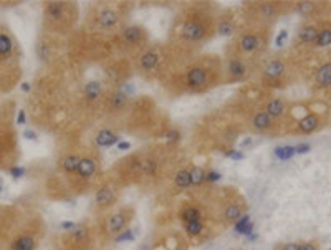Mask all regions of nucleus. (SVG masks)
Instances as JSON below:
<instances>
[{"instance_id":"obj_9","label":"nucleus","mask_w":331,"mask_h":250,"mask_svg":"<svg viewBox=\"0 0 331 250\" xmlns=\"http://www.w3.org/2000/svg\"><path fill=\"white\" fill-rule=\"evenodd\" d=\"M247 65L240 60V58H229L227 62V73L233 78V80H242L247 75Z\"/></svg>"},{"instance_id":"obj_15","label":"nucleus","mask_w":331,"mask_h":250,"mask_svg":"<svg viewBox=\"0 0 331 250\" xmlns=\"http://www.w3.org/2000/svg\"><path fill=\"white\" fill-rule=\"evenodd\" d=\"M239 45H240V50L244 51V53H252V51L259 48L260 39L255 33H245V35H242Z\"/></svg>"},{"instance_id":"obj_3","label":"nucleus","mask_w":331,"mask_h":250,"mask_svg":"<svg viewBox=\"0 0 331 250\" xmlns=\"http://www.w3.org/2000/svg\"><path fill=\"white\" fill-rule=\"evenodd\" d=\"M187 86L192 90H201L209 83V71L204 67H192L186 75Z\"/></svg>"},{"instance_id":"obj_30","label":"nucleus","mask_w":331,"mask_h":250,"mask_svg":"<svg viewBox=\"0 0 331 250\" xmlns=\"http://www.w3.org/2000/svg\"><path fill=\"white\" fill-rule=\"evenodd\" d=\"M13 50V42L7 33H0V56H9Z\"/></svg>"},{"instance_id":"obj_16","label":"nucleus","mask_w":331,"mask_h":250,"mask_svg":"<svg viewBox=\"0 0 331 250\" xmlns=\"http://www.w3.org/2000/svg\"><path fill=\"white\" fill-rule=\"evenodd\" d=\"M265 76H267L268 80H277V78H280L283 73H285V63L280 62V60H274V62H270L267 67H265Z\"/></svg>"},{"instance_id":"obj_11","label":"nucleus","mask_w":331,"mask_h":250,"mask_svg":"<svg viewBox=\"0 0 331 250\" xmlns=\"http://www.w3.org/2000/svg\"><path fill=\"white\" fill-rule=\"evenodd\" d=\"M36 248V239L30 234H22L12 242V250H35Z\"/></svg>"},{"instance_id":"obj_8","label":"nucleus","mask_w":331,"mask_h":250,"mask_svg":"<svg viewBox=\"0 0 331 250\" xmlns=\"http://www.w3.org/2000/svg\"><path fill=\"white\" fill-rule=\"evenodd\" d=\"M118 22H120V17H118V12L113 10V9H103L98 15V24L101 28H105V30H111L118 25Z\"/></svg>"},{"instance_id":"obj_31","label":"nucleus","mask_w":331,"mask_h":250,"mask_svg":"<svg viewBox=\"0 0 331 250\" xmlns=\"http://www.w3.org/2000/svg\"><path fill=\"white\" fill-rule=\"evenodd\" d=\"M136 240V232L132 229H124L118 235H114V244H124V242H134Z\"/></svg>"},{"instance_id":"obj_13","label":"nucleus","mask_w":331,"mask_h":250,"mask_svg":"<svg viewBox=\"0 0 331 250\" xmlns=\"http://www.w3.org/2000/svg\"><path fill=\"white\" fill-rule=\"evenodd\" d=\"M224 220L225 222H229V224H233V222H237V220L244 216V209H242V205L237 204V202H230V204H227L225 205V209H224Z\"/></svg>"},{"instance_id":"obj_34","label":"nucleus","mask_w":331,"mask_h":250,"mask_svg":"<svg viewBox=\"0 0 331 250\" xmlns=\"http://www.w3.org/2000/svg\"><path fill=\"white\" fill-rule=\"evenodd\" d=\"M126 101H128V94L118 91L113 94V98H111V106L113 108H123L124 105H126Z\"/></svg>"},{"instance_id":"obj_5","label":"nucleus","mask_w":331,"mask_h":250,"mask_svg":"<svg viewBox=\"0 0 331 250\" xmlns=\"http://www.w3.org/2000/svg\"><path fill=\"white\" fill-rule=\"evenodd\" d=\"M94 202L100 209H108L111 207V205L116 202V193L111 189V187H101L96 190V194H94Z\"/></svg>"},{"instance_id":"obj_44","label":"nucleus","mask_w":331,"mask_h":250,"mask_svg":"<svg viewBox=\"0 0 331 250\" xmlns=\"http://www.w3.org/2000/svg\"><path fill=\"white\" fill-rule=\"evenodd\" d=\"M22 136H24L25 139H28V141H36V139H38V136H36V133L33 129H25L24 133H22Z\"/></svg>"},{"instance_id":"obj_23","label":"nucleus","mask_w":331,"mask_h":250,"mask_svg":"<svg viewBox=\"0 0 331 250\" xmlns=\"http://www.w3.org/2000/svg\"><path fill=\"white\" fill-rule=\"evenodd\" d=\"M85 97L86 100H90V101H94V100H98L101 97V93H103V85L100 82H88L85 85Z\"/></svg>"},{"instance_id":"obj_19","label":"nucleus","mask_w":331,"mask_h":250,"mask_svg":"<svg viewBox=\"0 0 331 250\" xmlns=\"http://www.w3.org/2000/svg\"><path fill=\"white\" fill-rule=\"evenodd\" d=\"M252 126L257 129V131H267L270 126H271V118L265 113V111H259L255 113L254 118H252Z\"/></svg>"},{"instance_id":"obj_20","label":"nucleus","mask_w":331,"mask_h":250,"mask_svg":"<svg viewBox=\"0 0 331 250\" xmlns=\"http://www.w3.org/2000/svg\"><path fill=\"white\" fill-rule=\"evenodd\" d=\"M318 33H320V30L315 25H306L300 30L298 40L301 43H315L316 39H318Z\"/></svg>"},{"instance_id":"obj_41","label":"nucleus","mask_w":331,"mask_h":250,"mask_svg":"<svg viewBox=\"0 0 331 250\" xmlns=\"http://www.w3.org/2000/svg\"><path fill=\"white\" fill-rule=\"evenodd\" d=\"M311 149V144H308V143H300L295 146V154H306V152H310Z\"/></svg>"},{"instance_id":"obj_42","label":"nucleus","mask_w":331,"mask_h":250,"mask_svg":"<svg viewBox=\"0 0 331 250\" xmlns=\"http://www.w3.org/2000/svg\"><path fill=\"white\" fill-rule=\"evenodd\" d=\"M225 156L227 158H232L235 161H242V159H244V152L239 151V149H232V151H227Z\"/></svg>"},{"instance_id":"obj_7","label":"nucleus","mask_w":331,"mask_h":250,"mask_svg":"<svg viewBox=\"0 0 331 250\" xmlns=\"http://www.w3.org/2000/svg\"><path fill=\"white\" fill-rule=\"evenodd\" d=\"M121 141V136H118L116 133H113L111 129H101L100 133L94 138V143L100 148H111V146L118 144Z\"/></svg>"},{"instance_id":"obj_40","label":"nucleus","mask_w":331,"mask_h":250,"mask_svg":"<svg viewBox=\"0 0 331 250\" xmlns=\"http://www.w3.org/2000/svg\"><path fill=\"white\" fill-rule=\"evenodd\" d=\"M313 10V4L311 2H300L298 4V12L306 15V13H310Z\"/></svg>"},{"instance_id":"obj_17","label":"nucleus","mask_w":331,"mask_h":250,"mask_svg":"<svg viewBox=\"0 0 331 250\" xmlns=\"http://www.w3.org/2000/svg\"><path fill=\"white\" fill-rule=\"evenodd\" d=\"M202 212L201 209L194 207V205H187L179 212V219L182 220V224H187V222H194V220H202Z\"/></svg>"},{"instance_id":"obj_25","label":"nucleus","mask_w":331,"mask_h":250,"mask_svg":"<svg viewBox=\"0 0 331 250\" xmlns=\"http://www.w3.org/2000/svg\"><path fill=\"white\" fill-rule=\"evenodd\" d=\"M65 5L62 2H48L45 7V13L51 18V20H60L63 15Z\"/></svg>"},{"instance_id":"obj_4","label":"nucleus","mask_w":331,"mask_h":250,"mask_svg":"<svg viewBox=\"0 0 331 250\" xmlns=\"http://www.w3.org/2000/svg\"><path fill=\"white\" fill-rule=\"evenodd\" d=\"M121 39L124 43H128V45H139V43L146 40V32H144V28L139 25H129L126 28H123Z\"/></svg>"},{"instance_id":"obj_29","label":"nucleus","mask_w":331,"mask_h":250,"mask_svg":"<svg viewBox=\"0 0 331 250\" xmlns=\"http://www.w3.org/2000/svg\"><path fill=\"white\" fill-rule=\"evenodd\" d=\"M184 230H186V234L189 235V237H199L202 232H204V222L202 220H194V222H187V224H184Z\"/></svg>"},{"instance_id":"obj_50","label":"nucleus","mask_w":331,"mask_h":250,"mask_svg":"<svg viewBox=\"0 0 331 250\" xmlns=\"http://www.w3.org/2000/svg\"><path fill=\"white\" fill-rule=\"evenodd\" d=\"M20 90L24 91V93H28V91H30V83H28V82H24V83L20 85Z\"/></svg>"},{"instance_id":"obj_2","label":"nucleus","mask_w":331,"mask_h":250,"mask_svg":"<svg viewBox=\"0 0 331 250\" xmlns=\"http://www.w3.org/2000/svg\"><path fill=\"white\" fill-rule=\"evenodd\" d=\"M205 25L202 24L201 20L197 18H189L186 20V24L182 25V35L184 39L189 42H199L205 36Z\"/></svg>"},{"instance_id":"obj_28","label":"nucleus","mask_w":331,"mask_h":250,"mask_svg":"<svg viewBox=\"0 0 331 250\" xmlns=\"http://www.w3.org/2000/svg\"><path fill=\"white\" fill-rule=\"evenodd\" d=\"M274 154H275V158L280 159V161H290L293 156H295V146H290V144L278 146V148L274 149Z\"/></svg>"},{"instance_id":"obj_35","label":"nucleus","mask_w":331,"mask_h":250,"mask_svg":"<svg viewBox=\"0 0 331 250\" xmlns=\"http://www.w3.org/2000/svg\"><path fill=\"white\" fill-rule=\"evenodd\" d=\"M260 13L265 18H274L275 13H277V7L274 4H262L260 5Z\"/></svg>"},{"instance_id":"obj_24","label":"nucleus","mask_w":331,"mask_h":250,"mask_svg":"<svg viewBox=\"0 0 331 250\" xmlns=\"http://www.w3.org/2000/svg\"><path fill=\"white\" fill-rule=\"evenodd\" d=\"M235 32V24H233V20L232 18H220L219 20V24H217V33L220 36H232Z\"/></svg>"},{"instance_id":"obj_38","label":"nucleus","mask_w":331,"mask_h":250,"mask_svg":"<svg viewBox=\"0 0 331 250\" xmlns=\"http://www.w3.org/2000/svg\"><path fill=\"white\" fill-rule=\"evenodd\" d=\"M76 227H78V224L73 222V220H63V222H60V229L65 232H73Z\"/></svg>"},{"instance_id":"obj_47","label":"nucleus","mask_w":331,"mask_h":250,"mask_svg":"<svg viewBox=\"0 0 331 250\" xmlns=\"http://www.w3.org/2000/svg\"><path fill=\"white\" fill-rule=\"evenodd\" d=\"M280 250H300V244L298 242H288V244L282 245Z\"/></svg>"},{"instance_id":"obj_12","label":"nucleus","mask_w":331,"mask_h":250,"mask_svg":"<svg viewBox=\"0 0 331 250\" xmlns=\"http://www.w3.org/2000/svg\"><path fill=\"white\" fill-rule=\"evenodd\" d=\"M94 171H96V161L93 158H82L80 161V166H78V176L82 179H90L93 178Z\"/></svg>"},{"instance_id":"obj_52","label":"nucleus","mask_w":331,"mask_h":250,"mask_svg":"<svg viewBox=\"0 0 331 250\" xmlns=\"http://www.w3.org/2000/svg\"><path fill=\"white\" fill-rule=\"evenodd\" d=\"M2 193H4V184L0 182V196H2Z\"/></svg>"},{"instance_id":"obj_14","label":"nucleus","mask_w":331,"mask_h":250,"mask_svg":"<svg viewBox=\"0 0 331 250\" xmlns=\"http://www.w3.org/2000/svg\"><path fill=\"white\" fill-rule=\"evenodd\" d=\"M285 109H286V103L282 98H274L267 103V106H265V113L274 120V118H280L285 113Z\"/></svg>"},{"instance_id":"obj_26","label":"nucleus","mask_w":331,"mask_h":250,"mask_svg":"<svg viewBox=\"0 0 331 250\" xmlns=\"http://www.w3.org/2000/svg\"><path fill=\"white\" fill-rule=\"evenodd\" d=\"M190 176V186H202L205 182V169L201 166H194L192 169H189Z\"/></svg>"},{"instance_id":"obj_10","label":"nucleus","mask_w":331,"mask_h":250,"mask_svg":"<svg viewBox=\"0 0 331 250\" xmlns=\"http://www.w3.org/2000/svg\"><path fill=\"white\" fill-rule=\"evenodd\" d=\"M318 126H320V118L315 113H308L306 116H303L298 121V128H300L301 133H305V134L313 133V131L318 129Z\"/></svg>"},{"instance_id":"obj_48","label":"nucleus","mask_w":331,"mask_h":250,"mask_svg":"<svg viewBox=\"0 0 331 250\" xmlns=\"http://www.w3.org/2000/svg\"><path fill=\"white\" fill-rule=\"evenodd\" d=\"M17 124H27V114L24 109H20L17 113Z\"/></svg>"},{"instance_id":"obj_27","label":"nucleus","mask_w":331,"mask_h":250,"mask_svg":"<svg viewBox=\"0 0 331 250\" xmlns=\"http://www.w3.org/2000/svg\"><path fill=\"white\" fill-rule=\"evenodd\" d=\"M174 184H176V187L181 189V190L190 187V176H189L187 169H181V171L176 172V176H174Z\"/></svg>"},{"instance_id":"obj_33","label":"nucleus","mask_w":331,"mask_h":250,"mask_svg":"<svg viewBox=\"0 0 331 250\" xmlns=\"http://www.w3.org/2000/svg\"><path fill=\"white\" fill-rule=\"evenodd\" d=\"M315 45L320 47V48L331 45V28H323V30H320L318 39H316Z\"/></svg>"},{"instance_id":"obj_22","label":"nucleus","mask_w":331,"mask_h":250,"mask_svg":"<svg viewBox=\"0 0 331 250\" xmlns=\"http://www.w3.org/2000/svg\"><path fill=\"white\" fill-rule=\"evenodd\" d=\"M316 83L323 88L331 86V63H326L318 68V71H316Z\"/></svg>"},{"instance_id":"obj_6","label":"nucleus","mask_w":331,"mask_h":250,"mask_svg":"<svg viewBox=\"0 0 331 250\" xmlns=\"http://www.w3.org/2000/svg\"><path fill=\"white\" fill-rule=\"evenodd\" d=\"M232 225H233V232L239 234V235H244V237H248V235L255 234V224L248 214H244L237 220V222H233Z\"/></svg>"},{"instance_id":"obj_1","label":"nucleus","mask_w":331,"mask_h":250,"mask_svg":"<svg viewBox=\"0 0 331 250\" xmlns=\"http://www.w3.org/2000/svg\"><path fill=\"white\" fill-rule=\"evenodd\" d=\"M131 216L128 214V210H120V212H113L111 216L106 219V230L108 234L111 235H118L120 232H123L124 229H128L129 225Z\"/></svg>"},{"instance_id":"obj_21","label":"nucleus","mask_w":331,"mask_h":250,"mask_svg":"<svg viewBox=\"0 0 331 250\" xmlns=\"http://www.w3.org/2000/svg\"><path fill=\"white\" fill-rule=\"evenodd\" d=\"M80 161L82 158L78 156V154H68V156H65L63 161H62V167L65 172L68 174H75L78 172V166H80Z\"/></svg>"},{"instance_id":"obj_43","label":"nucleus","mask_w":331,"mask_h":250,"mask_svg":"<svg viewBox=\"0 0 331 250\" xmlns=\"http://www.w3.org/2000/svg\"><path fill=\"white\" fill-rule=\"evenodd\" d=\"M286 36H288V30H280V33H278L277 39H275V45L277 47H282L283 42L286 40Z\"/></svg>"},{"instance_id":"obj_18","label":"nucleus","mask_w":331,"mask_h":250,"mask_svg":"<svg viewBox=\"0 0 331 250\" xmlns=\"http://www.w3.org/2000/svg\"><path fill=\"white\" fill-rule=\"evenodd\" d=\"M158 63H159V55L156 53V51H146V53L141 56V62H139V65H141V70L144 71H152L154 68L158 67Z\"/></svg>"},{"instance_id":"obj_39","label":"nucleus","mask_w":331,"mask_h":250,"mask_svg":"<svg viewBox=\"0 0 331 250\" xmlns=\"http://www.w3.org/2000/svg\"><path fill=\"white\" fill-rule=\"evenodd\" d=\"M179 139H181V133L178 129H171L166 133V141H169V143H178Z\"/></svg>"},{"instance_id":"obj_32","label":"nucleus","mask_w":331,"mask_h":250,"mask_svg":"<svg viewBox=\"0 0 331 250\" xmlns=\"http://www.w3.org/2000/svg\"><path fill=\"white\" fill-rule=\"evenodd\" d=\"M139 171H141L143 174H148V176L156 174L158 163L154 159H144V161H141V163H139Z\"/></svg>"},{"instance_id":"obj_51","label":"nucleus","mask_w":331,"mask_h":250,"mask_svg":"<svg viewBox=\"0 0 331 250\" xmlns=\"http://www.w3.org/2000/svg\"><path fill=\"white\" fill-rule=\"evenodd\" d=\"M250 143H252V138H247L245 141H242V148H247Z\"/></svg>"},{"instance_id":"obj_46","label":"nucleus","mask_w":331,"mask_h":250,"mask_svg":"<svg viewBox=\"0 0 331 250\" xmlns=\"http://www.w3.org/2000/svg\"><path fill=\"white\" fill-rule=\"evenodd\" d=\"M38 56L42 58V60H47V56H48V48L45 43H40L38 45Z\"/></svg>"},{"instance_id":"obj_49","label":"nucleus","mask_w":331,"mask_h":250,"mask_svg":"<svg viewBox=\"0 0 331 250\" xmlns=\"http://www.w3.org/2000/svg\"><path fill=\"white\" fill-rule=\"evenodd\" d=\"M129 148H131V143H128V141H120V143H118V149L128 151Z\"/></svg>"},{"instance_id":"obj_37","label":"nucleus","mask_w":331,"mask_h":250,"mask_svg":"<svg viewBox=\"0 0 331 250\" xmlns=\"http://www.w3.org/2000/svg\"><path fill=\"white\" fill-rule=\"evenodd\" d=\"M222 179V174L217 171H205V182H219Z\"/></svg>"},{"instance_id":"obj_45","label":"nucleus","mask_w":331,"mask_h":250,"mask_svg":"<svg viewBox=\"0 0 331 250\" xmlns=\"http://www.w3.org/2000/svg\"><path fill=\"white\" fill-rule=\"evenodd\" d=\"M300 250H318V245H316V242H301Z\"/></svg>"},{"instance_id":"obj_36","label":"nucleus","mask_w":331,"mask_h":250,"mask_svg":"<svg viewBox=\"0 0 331 250\" xmlns=\"http://www.w3.org/2000/svg\"><path fill=\"white\" fill-rule=\"evenodd\" d=\"M9 176H12L13 179H20V178H24V176H25V169L20 167V166H12L9 169Z\"/></svg>"}]
</instances>
